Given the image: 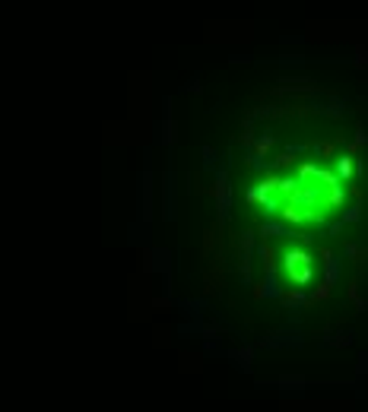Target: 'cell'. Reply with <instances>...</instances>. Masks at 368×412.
I'll return each instance as SVG.
<instances>
[{"instance_id": "2", "label": "cell", "mask_w": 368, "mask_h": 412, "mask_svg": "<svg viewBox=\"0 0 368 412\" xmlns=\"http://www.w3.org/2000/svg\"><path fill=\"white\" fill-rule=\"evenodd\" d=\"M337 172H340V178H353V156H340L337 159Z\"/></svg>"}, {"instance_id": "1", "label": "cell", "mask_w": 368, "mask_h": 412, "mask_svg": "<svg viewBox=\"0 0 368 412\" xmlns=\"http://www.w3.org/2000/svg\"><path fill=\"white\" fill-rule=\"evenodd\" d=\"M283 267H286V276L292 279V286H305V283H311V276H315V270H311V254L305 248H289L283 254Z\"/></svg>"}, {"instance_id": "4", "label": "cell", "mask_w": 368, "mask_h": 412, "mask_svg": "<svg viewBox=\"0 0 368 412\" xmlns=\"http://www.w3.org/2000/svg\"><path fill=\"white\" fill-rule=\"evenodd\" d=\"M270 146H273V140H270V137H264L261 143H257V156H264V153H270Z\"/></svg>"}, {"instance_id": "3", "label": "cell", "mask_w": 368, "mask_h": 412, "mask_svg": "<svg viewBox=\"0 0 368 412\" xmlns=\"http://www.w3.org/2000/svg\"><path fill=\"white\" fill-rule=\"evenodd\" d=\"M276 165H280V168H289V165H296V156H292V153H283L280 159H276Z\"/></svg>"}]
</instances>
